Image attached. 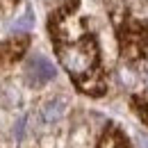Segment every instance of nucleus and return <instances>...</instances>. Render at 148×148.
Returning a JSON list of instances; mask_svg holds the SVG:
<instances>
[{
  "instance_id": "f257e3e1",
  "label": "nucleus",
  "mask_w": 148,
  "mask_h": 148,
  "mask_svg": "<svg viewBox=\"0 0 148 148\" xmlns=\"http://www.w3.org/2000/svg\"><path fill=\"white\" fill-rule=\"evenodd\" d=\"M80 0H64L48 16V34L55 53L71 75L75 87L89 96H103L107 84L100 66V50L96 37L77 16Z\"/></svg>"
},
{
  "instance_id": "f03ea898",
  "label": "nucleus",
  "mask_w": 148,
  "mask_h": 148,
  "mask_svg": "<svg viewBox=\"0 0 148 148\" xmlns=\"http://www.w3.org/2000/svg\"><path fill=\"white\" fill-rule=\"evenodd\" d=\"M27 46H30V37H25V34L9 37L5 41H0V69L23 59V55L27 53Z\"/></svg>"
},
{
  "instance_id": "7ed1b4c3",
  "label": "nucleus",
  "mask_w": 148,
  "mask_h": 148,
  "mask_svg": "<svg viewBox=\"0 0 148 148\" xmlns=\"http://www.w3.org/2000/svg\"><path fill=\"white\" fill-rule=\"evenodd\" d=\"M55 77V66L43 59V57H34L30 64H27V82L32 87H39V84H46L48 80Z\"/></svg>"
},
{
  "instance_id": "20e7f679",
  "label": "nucleus",
  "mask_w": 148,
  "mask_h": 148,
  "mask_svg": "<svg viewBox=\"0 0 148 148\" xmlns=\"http://www.w3.org/2000/svg\"><path fill=\"white\" fill-rule=\"evenodd\" d=\"M96 148H128V139H125V134L116 125L110 123L107 130L103 132V137H100V141H98Z\"/></svg>"
},
{
  "instance_id": "39448f33",
  "label": "nucleus",
  "mask_w": 148,
  "mask_h": 148,
  "mask_svg": "<svg viewBox=\"0 0 148 148\" xmlns=\"http://www.w3.org/2000/svg\"><path fill=\"white\" fill-rule=\"evenodd\" d=\"M62 114H64V103L59 98L50 100L48 105H43V119L46 121H57V119H62Z\"/></svg>"
},
{
  "instance_id": "423d86ee",
  "label": "nucleus",
  "mask_w": 148,
  "mask_h": 148,
  "mask_svg": "<svg viewBox=\"0 0 148 148\" xmlns=\"http://www.w3.org/2000/svg\"><path fill=\"white\" fill-rule=\"evenodd\" d=\"M132 110L139 114V119L144 123H148V93H141V96L132 98Z\"/></svg>"
}]
</instances>
